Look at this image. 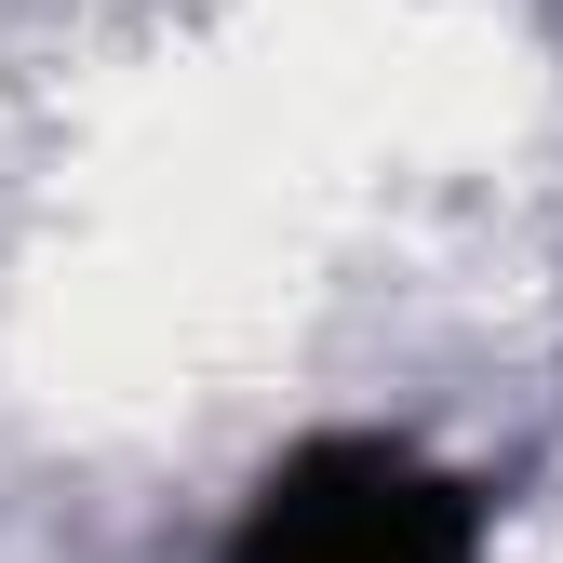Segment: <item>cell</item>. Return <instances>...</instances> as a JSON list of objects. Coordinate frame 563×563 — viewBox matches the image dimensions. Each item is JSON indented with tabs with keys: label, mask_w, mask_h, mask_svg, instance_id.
I'll list each match as a JSON object with an SVG mask.
<instances>
[{
	"label": "cell",
	"mask_w": 563,
	"mask_h": 563,
	"mask_svg": "<svg viewBox=\"0 0 563 563\" xmlns=\"http://www.w3.org/2000/svg\"><path fill=\"white\" fill-rule=\"evenodd\" d=\"M216 563H483V497L416 443L322 430L255 483Z\"/></svg>",
	"instance_id": "1"
}]
</instances>
